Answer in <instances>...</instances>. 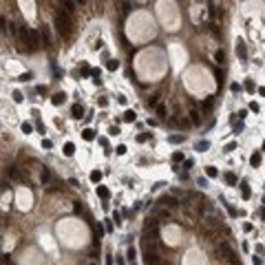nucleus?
Returning <instances> with one entry per match:
<instances>
[{
  "instance_id": "obj_51",
  "label": "nucleus",
  "mask_w": 265,
  "mask_h": 265,
  "mask_svg": "<svg viewBox=\"0 0 265 265\" xmlns=\"http://www.w3.org/2000/svg\"><path fill=\"white\" fill-rule=\"evenodd\" d=\"M84 265H97V263H93V261H88V263H84Z\"/></svg>"
},
{
  "instance_id": "obj_1",
  "label": "nucleus",
  "mask_w": 265,
  "mask_h": 265,
  "mask_svg": "<svg viewBox=\"0 0 265 265\" xmlns=\"http://www.w3.org/2000/svg\"><path fill=\"white\" fill-rule=\"evenodd\" d=\"M53 27H55V31L62 38H71V33H73V20H71L64 11H58L55 18H53Z\"/></svg>"
},
{
  "instance_id": "obj_27",
  "label": "nucleus",
  "mask_w": 265,
  "mask_h": 265,
  "mask_svg": "<svg viewBox=\"0 0 265 265\" xmlns=\"http://www.w3.org/2000/svg\"><path fill=\"white\" fill-rule=\"evenodd\" d=\"M214 60L219 62V64H223V62H225V53H223V51H216V53H214Z\"/></svg>"
},
{
  "instance_id": "obj_38",
  "label": "nucleus",
  "mask_w": 265,
  "mask_h": 265,
  "mask_svg": "<svg viewBox=\"0 0 265 265\" xmlns=\"http://www.w3.org/2000/svg\"><path fill=\"white\" fill-rule=\"evenodd\" d=\"M234 148H236V144H234V141H232V144H228V146H225V153H232V150H234Z\"/></svg>"
},
{
  "instance_id": "obj_39",
  "label": "nucleus",
  "mask_w": 265,
  "mask_h": 265,
  "mask_svg": "<svg viewBox=\"0 0 265 265\" xmlns=\"http://www.w3.org/2000/svg\"><path fill=\"white\" fill-rule=\"evenodd\" d=\"M197 183H199V186H203V188H206V186H208V179H203V177H199V179H197Z\"/></svg>"
},
{
  "instance_id": "obj_5",
  "label": "nucleus",
  "mask_w": 265,
  "mask_h": 265,
  "mask_svg": "<svg viewBox=\"0 0 265 265\" xmlns=\"http://www.w3.org/2000/svg\"><path fill=\"white\" fill-rule=\"evenodd\" d=\"M168 126H173V128H181V130H188L192 124H190V119L186 115H173V117H168Z\"/></svg>"
},
{
  "instance_id": "obj_25",
  "label": "nucleus",
  "mask_w": 265,
  "mask_h": 265,
  "mask_svg": "<svg viewBox=\"0 0 265 265\" xmlns=\"http://www.w3.org/2000/svg\"><path fill=\"white\" fill-rule=\"evenodd\" d=\"M250 163H252V166H254V168H256V166H258V163H261V155H258V153H254V155H252V157H250Z\"/></svg>"
},
{
  "instance_id": "obj_9",
  "label": "nucleus",
  "mask_w": 265,
  "mask_h": 265,
  "mask_svg": "<svg viewBox=\"0 0 265 265\" xmlns=\"http://www.w3.org/2000/svg\"><path fill=\"white\" fill-rule=\"evenodd\" d=\"M40 38H42L44 49H49V46H51V33H49V29H46V27H42V29H40Z\"/></svg>"
},
{
  "instance_id": "obj_49",
  "label": "nucleus",
  "mask_w": 265,
  "mask_h": 265,
  "mask_svg": "<svg viewBox=\"0 0 265 265\" xmlns=\"http://www.w3.org/2000/svg\"><path fill=\"white\" fill-rule=\"evenodd\" d=\"M252 261H254V265H263V261H261V258H258V256H254V258H252Z\"/></svg>"
},
{
  "instance_id": "obj_4",
  "label": "nucleus",
  "mask_w": 265,
  "mask_h": 265,
  "mask_svg": "<svg viewBox=\"0 0 265 265\" xmlns=\"http://www.w3.org/2000/svg\"><path fill=\"white\" fill-rule=\"evenodd\" d=\"M219 254H221V258H223V261H228V263H232V265H241V263L236 261L234 250L225 243V241H223V243H219Z\"/></svg>"
},
{
  "instance_id": "obj_24",
  "label": "nucleus",
  "mask_w": 265,
  "mask_h": 265,
  "mask_svg": "<svg viewBox=\"0 0 265 265\" xmlns=\"http://www.w3.org/2000/svg\"><path fill=\"white\" fill-rule=\"evenodd\" d=\"M168 141H170V144H181V141H183V135H170V137H168Z\"/></svg>"
},
{
  "instance_id": "obj_43",
  "label": "nucleus",
  "mask_w": 265,
  "mask_h": 265,
  "mask_svg": "<svg viewBox=\"0 0 265 265\" xmlns=\"http://www.w3.org/2000/svg\"><path fill=\"white\" fill-rule=\"evenodd\" d=\"M108 133H111V135H119V128H117V126H111V130H108Z\"/></svg>"
},
{
  "instance_id": "obj_17",
  "label": "nucleus",
  "mask_w": 265,
  "mask_h": 265,
  "mask_svg": "<svg viewBox=\"0 0 265 265\" xmlns=\"http://www.w3.org/2000/svg\"><path fill=\"white\" fill-rule=\"evenodd\" d=\"M210 148V141H197V146H195V150H199V153H203V150H208Z\"/></svg>"
},
{
  "instance_id": "obj_36",
  "label": "nucleus",
  "mask_w": 265,
  "mask_h": 265,
  "mask_svg": "<svg viewBox=\"0 0 265 265\" xmlns=\"http://www.w3.org/2000/svg\"><path fill=\"white\" fill-rule=\"evenodd\" d=\"M173 161H186V159H183V153H175V155H173Z\"/></svg>"
},
{
  "instance_id": "obj_52",
  "label": "nucleus",
  "mask_w": 265,
  "mask_h": 265,
  "mask_svg": "<svg viewBox=\"0 0 265 265\" xmlns=\"http://www.w3.org/2000/svg\"><path fill=\"white\" fill-rule=\"evenodd\" d=\"M263 148H265V141H263Z\"/></svg>"
},
{
  "instance_id": "obj_33",
  "label": "nucleus",
  "mask_w": 265,
  "mask_h": 265,
  "mask_svg": "<svg viewBox=\"0 0 265 265\" xmlns=\"http://www.w3.org/2000/svg\"><path fill=\"white\" fill-rule=\"evenodd\" d=\"M126 256H128V261H130V263H135V248H128Z\"/></svg>"
},
{
  "instance_id": "obj_34",
  "label": "nucleus",
  "mask_w": 265,
  "mask_h": 265,
  "mask_svg": "<svg viewBox=\"0 0 265 265\" xmlns=\"http://www.w3.org/2000/svg\"><path fill=\"white\" fill-rule=\"evenodd\" d=\"M245 91H248V93H254V82H252V80L245 82Z\"/></svg>"
},
{
  "instance_id": "obj_32",
  "label": "nucleus",
  "mask_w": 265,
  "mask_h": 265,
  "mask_svg": "<svg viewBox=\"0 0 265 265\" xmlns=\"http://www.w3.org/2000/svg\"><path fill=\"white\" fill-rule=\"evenodd\" d=\"M157 115H159L161 119L166 117V106H163V104H159V106H157Z\"/></svg>"
},
{
  "instance_id": "obj_47",
  "label": "nucleus",
  "mask_w": 265,
  "mask_h": 265,
  "mask_svg": "<svg viewBox=\"0 0 265 265\" xmlns=\"http://www.w3.org/2000/svg\"><path fill=\"white\" fill-rule=\"evenodd\" d=\"M35 91H38V93H40V95H44V93H46V86H38V88H35Z\"/></svg>"
},
{
  "instance_id": "obj_28",
  "label": "nucleus",
  "mask_w": 265,
  "mask_h": 265,
  "mask_svg": "<svg viewBox=\"0 0 265 265\" xmlns=\"http://www.w3.org/2000/svg\"><path fill=\"white\" fill-rule=\"evenodd\" d=\"M124 122H135V111H126L124 113Z\"/></svg>"
},
{
  "instance_id": "obj_45",
  "label": "nucleus",
  "mask_w": 265,
  "mask_h": 265,
  "mask_svg": "<svg viewBox=\"0 0 265 265\" xmlns=\"http://www.w3.org/2000/svg\"><path fill=\"white\" fill-rule=\"evenodd\" d=\"M126 153V146H117V155H124Z\"/></svg>"
},
{
  "instance_id": "obj_40",
  "label": "nucleus",
  "mask_w": 265,
  "mask_h": 265,
  "mask_svg": "<svg viewBox=\"0 0 265 265\" xmlns=\"http://www.w3.org/2000/svg\"><path fill=\"white\" fill-rule=\"evenodd\" d=\"M13 100H16V102H22V93L16 91V93H13Z\"/></svg>"
},
{
  "instance_id": "obj_21",
  "label": "nucleus",
  "mask_w": 265,
  "mask_h": 265,
  "mask_svg": "<svg viewBox=\"0 0 265 265\" xmlns=\"http://www.w3.org/2000/svg\"><path fill=\"white\" fill-rule=\"evenodd\" d=\"M97 195H100L102 199H108V197H111V192H108L104 186H97Z\"/></svg>"
},
{
  "instance_id": "obj_35",
  "label": "nucleus",
  "mask_w": 265,
  "mask_h": 265,
  "mask_svg": "<svg viewBox=\"0 0 265 265\" xmlns=\"http://www.w3.org/2000/svg\"><path fill=\"white\" fill-rule=\"evenodd\" d=\"M31 130H33V126H31V124H27V122H25V124H22V133H27V135H29Z\"/></svg>"
},
{
  "instance_id": "obj_42",
  "label": "nucleus",
  "mask_w": 265,
  "mask_h": 265,
  "mask_svg": "<svg viewBox=\"0 0 265 265\" xmlns=\"http://www.w3.org/2000/svg\"><path fill=\"white\" fill-rule=\"evenodd\" d=\"M250 111H254V113H258V104H256V102H252V104H250Z\"/></svg>"
},
{
  "instance_id": "obj_48",
  "label": "nucleus",
  "mask_w": 265,
  "mask_h": 265,
  "mask_svg": "<svg viewBox=\"0 0 265 265\" xmlns=\"http://www.w3.org/2000/svg\"><path fill=\"white\" fill-rule=\"evenodd\" d=\"M183 168H192V159H186L183 161Z\"/></svg>"
},
{
  "instance_id": "obj_8",
  "label": "nucleus",
  "mask_w": 265,
  "mask_h": 265,
  "mask_svg": "<svg viewBox=\"0 0 265 265\" xmlns=\"http://www.w3.org/2000/svg\"><path fill=\"white\" fill-rule=\"evenodd\" d=\"M9 179H13V181H27V177L20 173L18 166H9Z\"/></svg>"
},
{
  "instance_id": "obj_11",
  "label": "nucleus",
  "mask_w": 265,
  "mask_h": 265,
  "mask_svg": "<svg viewBox=\"0 0 265 265\" xmlns=\"http://www.w3.org/2000/svg\"><path fill=\"white\" fill-rule=\"evenodd\" d=\"M203 223H206V228H210V230H212V228H219V225H221V223H219V219H216V216H212V214L208 216V219H203Z\"/></svg>"
},
{
  "instance_id": "obj_15",
  "label": "nucleus",
  "mask_w": 265,
  "mask_h": 265,
  "mask_svg": "<svg viewBox=\"0 0 265 265\" xmlns=\"http://www.w3.org/2000/svg\"><path fill=\"white\" fill-rule=\"evenodd\" d=\"M64 100H66V95L64 93H55L53 97H51V102L55 104V106H60V104H64Z\"/></svg>"
},
{
  "instance_id": "obj_41",
  "label": "nucleus",
  "mask_w": 265,
  "mask_h": 265,
  "mask_svg": "<svg viewBox=\"0 0 265 265\" xmlns=\"http://www.w3.org/2000/svg\"><path fill=\"white\" fill-rule=\"evenodd\" d=\"M230 88H232V93H241V86H239V84H232Z\"/></svg>"
},
{
  "instance_id": "obj_20",
  "label": "nucleus",
  "mask_w": 265,
  "mask_h": 265,
  "mask_svg": "<svg viewBox=\"0 0 265 265\" xmlns=\"http://www.w3.org/2000/svg\"><path fill=\"white\" fill-rule=\"evenodd\" d=\"M82 137H84L86 141H93V139H95V130H91V128H86V130H82Z\"/></svg>"
},
{
  "instance_id": "obj_12",
  "label": "nucleus",
  "mask_w": 265,
  "mask_h": 265,
  "mask_svg": "<svg viewBox=\"0 0 265 265\" xmlns=\"http://www.w3.org/2000/svg\"><path fill=\"white\" fill-rule=\"evenodd\" d=\"M212 106H214V95H210V97H206V102H201V108H203V113L212 111Z\"/></svg>"
},
{
  "instance_id": "obj_19",
  "label": "nucleus",
  "mask_w": 265,
  "mask_h": 265,
  "mask_svg": "<svg viewBox=\"0 0 265 265\" xmlns=\"http://www.w3.org/2000/svg\"><path fill=\"white\" fill-rule=\"evenodd\" d=\"M71 113H73V117H75V119H80V117L84 115V108H82L80 104H75V106H73V111H71Z\"/></svg>"
},
{
  "instance_id": "obj_2",
  "label": "nucleus",
  "mask_w": 265,
  "mask_h": 265,
  "mask_svg": "<svg viewBox=\"0 0 265 265\" xmlns=\"http://www.w3.org/2000/svg\"><path fill=\"white\" fill-rule=\"evenodd\" d=\"M141 248H144V263L146 265H159L161 263V254L157 250V243H146V241H141Z\"/></svg>"
},
{
  "instance_id": "obj_16",
  "label": "nucleus",
  "mask_w": 265,
  "mask_h": 265,
  "mask_svg": "<svg viewBox=\"0 0 265 265\" xmlns=\"http://www.w3.org/2000/svg\"><path fill=\"white\" fill-rule=\"evenodd\" d=\"M40 179H42V183H44V186H46V183H51V170H49V168H44V170H42Z\"/></svg>"
},
{
  "instance_id": "obj_53",
  "label": "nucleus",
  "mask_w": 265,
  "mask_h": 265,
  "mask_svg": "<svg viewBox=\"0 0 265 265\" xmlns=\"http://www.w3.org/2000/svg\"><path fill=\"white\" fill-rule=\"evenodd\" d=\"M263 203H265V197H263Z\"/></svg>"
},
{
  "instance_id": "obj_30",
  "label": "nucleus",
  "mask_w": 265,
  "mask_h": 265,
  "mask_svg": "<svg viewBox=\"0 0 265 265\" xmlns=\"http://www.w3.org/2000/svg\"><path fill=\"white\" fill-rule=\"evenodd\" d=\"M117 66H119V62H117V60H108V64H106V69H108V71H115Z\"/></svg>"
},
{
  "instance_id": "obj_46",
  "label": "nucleus",
  "mask_w": 265,
  "mask_h": 265,
  "mask_svg": "<svg viewBox=\"0 0 265 265\" xmlns=\"http://www.w3.org/2000/svg\"><path fill=\"white\" fill-rule=\"evenodd\" d=\"M20 80H22V82H27V80H31V73H25V75H20Z\"/></svg>"
},
{
  "instance_id": "obj_22",
  "label": "nucleus",
  "mask_w": 265,
  "mask_h": 265,
  "mask_svg": "<svg viewBox=\"0 0 265 265\" xmlns=\"http://www.w3.org/2000/svg\"><path fill=\"white\" fill-rule=\"evenodd\" d=\"M241 195H243V199H250V188H248V183H245V181L241 183Z\"/></svg>"
},
{
  "instance_id": "obj_13",
  "label": "nucleus",
  "mask_w": 265,
  "mask_h": 265,
  "mask_svg": "<svg viewBox=\"0 0 265 265\" xmlns=\"http://www.w3.org/2000/svg\"><path fill=\"white\" fill-rule=\"evenodd\" d=\"M236 53H239V58H241V60H245V58H248V51H245V44L241 42V40L236 42Z\"/></svg>"
},
{
  "instance_id": "obj_31",
  "label": "nucleus",
  "mask_w": 265,
  "mask_h": 265,
  "mask_svg": "<svg viewBox=\"0 0 265 265\" xmlns=\"http://www.w3.org/2000/svg\"><path fill=\"white\" fill-rule=\"evenodd\" d=\"M157 219H159V221H166V219H168V210H159V212H157Z\"/></svg>"
},
{
  "instance_id": "obj_44",
  "label": "nucleus",
  "mask_w": 265,
  "mask_h": 265,
  "mask_svg": "<svg viewBox=\"0 0 265 265\" xmlns=\"http://www.w3.org/2000/svg\"><path fill=\"white\" fill-rule=\"evenodd\" d=\"M119 219H122V216H119V212H115V214H113V221H115V223H122Z\"/></svg>"
},
{
  "instance_id": "obj_7",
  "label": "nucleus",
  "mask_w": 265,
  "mask_h": 265,
  "mask_svg": "<svg viewBox=\"0 0 265 265\" xmlns=\"http://www.w3.org/2000/svg\"><path fill=\"white\" fill-rule=\"evenodd\" d=\"M159 203H161L163 208H168V210H175V208L179 206V201H177V197H173V195H163V197L159 199Z\"/></svg>"
},
{
  "instance_id": "obj_14",
  "label": "nucleus",
  "mask_w": 265,
  "mask_h": 265,
  "mask_svg": "<svg viewBox=\"0 0 265 265\" xmlns=\"http://www.w3.org/2000/svg\"><path fill=\"white\" fill-rule=\"evenodd\" d=\"M157 102H159V93H155V95H150V97L146 100V106H148V108H157V106H159Z\"/></svg>"
},
{
  "instance_id": "obj_37",
  "label": "nucleus",
  "mask_w": 265,
  "mask_h": 265,
  "mask_svg": "<svg viewBox=\"0 0 265 265\" xmlns=\"http://www.w3.org/2000/svg\"><path fill=\"white\" fill-rule=\"evenodd\" d=\"M225 208H228V212H230V216H236V214H239V212H236V210H234V208H232L230 203H225Z\"/></svg>"
},
{
  "instance_id": "obj_6",
  "label": "nucleus",
  "mask_w": 265,
  "mask_h": 265,
  "mask_svg": "<svg viewBox=\"0 0 265 265\" xmlns=\"http://www.w3.org/2000/svg\"><path fill=\"white\" fill-rule=\"evenodd\" d=\"M188 119H190V124H192V126H199V124H201V113H199V108H197L195 104H192V102H190Z\"/></svg>"
},
{
  "instance_id": "obj_50",
  "label": "nucleus",
  "mask_w": 265,
  "mask_h": 265,
  "mask_svg": "<svg viewBox=\"0 0 265 265\" xmlns=\"http://www.w3.org/2000/svg\"><path fill=\"white\" fill-rule=\"evenodd\" d=\"M258 216H261V219H265V208H261V210H258Z\"/></svg>"
},
{
  "instance_id": "obj_18",
  "label": "nucleus",
  "mask_w": 265,
  "mask_h": 265,
  "mask_svg": "<svg viewBox=\"0 0 265 265\" xmlns=\"http://www.w3.org/2000/svg\"><path fill=\"white\" fill-rule=\"evenodd\" d=\"M73 153H75V146H73L71 141H66V144H64V155H66V157H71Z\"/></svg>"
},
{
  "instance_id": "obj_26",
  "label": "nucleus",
  "mask_w": 265,
  "mask_h": 265,
  "mask_svg": "<svg viewBox=\"0 0 265 265\" xmlns=\"http://www.w3.org/2000/svg\"><path fill=\"white\" fill-rule=\"evenodd\" d=\"M100 179H102V173H100V170L91 173V181H93V183H100Z\"/></svg>"
},
{
  "instance_id": "obj_29",
  "label": "nucleus",
  "mask_w": 265,
  "mask_h": 265,
  "mask_svg": "<svg viewBox=\"0 0 265 265\" xmlns=\"http://www.w3.org/2000/svg\"><path fill=\"white\" fill-rule=\"evenodd\" d=\"M206 175H208V177H216L219 173H216V168H214V166H208V168H206Z\"/></svg>"
},
{
  "instance_id": "obj_3",
  "label": "nucleus",
  "mask_w": 265,
  "mask_h": 265,
  "mask_svg": "<svg viewBox=\"0 0 265 265\" xmlns=\"http://www.w3.org/2000/svg\"><path fill=\"white\" fill-rule=\"evenodd\" d=\"M18 42L22 44V49L25 51H29L31 53V29H27V27H18Z\"/></svg>"
},
{
  "instance_id": "obj_23",
  "label": "nucleus",
  "mask_w": 265,
  "mask_h": 265,
  "mask_svg": "<svg viewBox=\"0 0 265 265\" xmlns=\"http://www.w3.org/2000/svg\"><path fill=\"white\" fill-rule=\"evenodd\" d=\"M225 181H228L230 186H236V175H234V173H225Z\"/></svg>"
},
{
  "instance_id": "obj_10",
  "label": "nucleus",
  "mask_w": 265,
  "mask_h": 265,
  "mask_svg": "<svg viewBox=\"0 0 265 265\" xmlns=\"http://www.w3.org/2000/svg\"><path fill=\"white\" fill-rule=\"evenodd\" d=\"M60 7H62V11H64L66 16H71V13L75 11V7H78V5H75V2H69V0H64V2H62Z\"/></svg>"
}]
</instances>
